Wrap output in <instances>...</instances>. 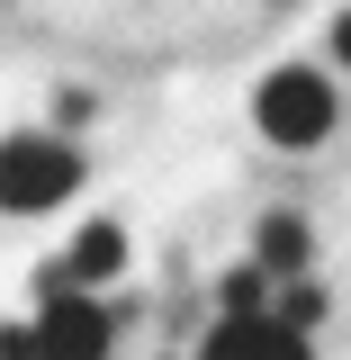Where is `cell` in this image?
I'll return each mask as SVG.
<instances>
[{
  "instance_id": "6da1fadb",
  "label": "cell",
  "mask_w": 351,
  "mask_h": 360,
  "mask_svg": "<svg viewBox=\"0 0 351 360\" xmlns=\"http://www.w3.org/2000/svg\"><path fill=\"white\" fill-rule=\"evenodd\" d=\"M333 117H343V99H333V82L315 72V63H279L262 90H253V127L270 135V144H324L333 135Z\"/></svg>"
},
{
  "instance_id": "7a4b0ae2",
  "label": "cell",
  "mask_w": 351,
  "mask_h": 360,
  "mask_svg": "<svg viewBox=\"0 0 351 360\" xmlns=\"http://www.w3.org/2000/svg\"><path fill=\"white\" fill-rule=\"evenodd\" d=\"M72 189H82V153L63 135H9L0 144V198H9V217H45Z\"/></svg>"
},
{
  "instance_id": "3957f363",
  "label": "cell",
  "mask_w": 351,
  "mask_h": 360,
  "mask_svg": "<svg viewBox=\"0 0 351 360\" xmlns=\"http://www.w3.org/2000/svg\"><path fill=\"white\" fill-rule=\"evenodd\" d=\"M37 342H45V360H108V342H117V315L99 307L82 279L45 270V315H37Z\"/></svg>"
},
{
  "instance_id": "277c9868",
  "label": "cell",
  "mask_w": 351,
  "mask_h": 360,
  "mask_svg": "<svg viewBox=\"0 0 351 360\" xmlns=\"http://www.w3.org/2000/svg\"><path fill=\"white\" fill-rule=\"evenodd\" d=\"M198 360H315V342H307V324L262 307V315H217V333H208Z\"/></svg>"
},
{
  "instance_id": "5b68a950",
  "label": "cell",
  "mask_w": 351,
  "mask_h": 360,
  "mask_svg": "<svg viewBox=\"0 0 351 360\" xmlns=\"http://www.w3.org/2000/svg\"><path fill=\"white\" fill-rule=\"evenodd\" d=\"M117 270H127V234H117V225H82V243L63 252V279L99 288V279H117Z\"/></svg>"
},
{
  "instance_id": "8992f818",
  "label": "cell",
  "mask_w": 351,
  "mask_h": 360,
  "mask_svg": "<svg viewBox=\"0 0 351 360\" xmlns=\"http://www.w3.org/2000/svg\"><path fill=\"white\" fill-rule=\"evenodd\" d=\"M253 262L279 270V279H298L307 270V217H262L253 225Z\"/></svg>"
},
{
  "instance_id": "52a82bcc",
  "label": "cell",
  "mask_w": 351,
  "mask_h": 360,
  "mask_svg": "<svg viewBox=\"0 0 351 360\" xmlns=\"http://www.w3.org/2000/svg\"><path fill=\"white\" fill-rule=\"evenodd\" d=\"M262 307H279V270L243 262V270H225V279H217V315H262Z\"/></svg>"
},
{
  "instance_id": "ba28073f",
  "label": "cell",
  "mask_w": 351,
  "mask_h": 360,
  "mask_svg": "<svg viewBox=\"0 0 351 360\" xmlns=\"http://www.w3.org/2000/svg\"><path fill=\"white\" fill-rule=\"evenodd\" d=\"M279 315H288V324H307V333L324 324V288H315L307 270H298V279H279Z\"/></svg>"
},
{
  "instance_id": "9c48e42d",
  "label": "cell",
  "mask_w": 351,
  "mask_h": 360,
  "mask_svg": "<svg viewBox=\"0 0 351 360\" xmlns=\"http://www.w3.org/2000/svg\"><path fill=\"white\" fill-rule=\"evenodd\" d=\"M333 63H351V9L333 18Z\"/></svg>"
}]
</instances>
